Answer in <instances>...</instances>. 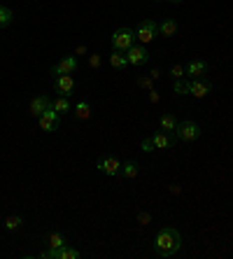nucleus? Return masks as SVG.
<instances>
[{
	"label": "nucleus",
	"mask_w": 233,
	"mask_h": 259,
	"mask_svg": "<svg viewBox=\"0 0 233 259\" xmlns=\"http://www.w3.org/2000/svg\"><path fill=\"white\" fill-rule=\"evenodd\" d=\"M180 247H182L180 231H177L175 226H161L159 233H156V238H154V250H156V254L168 259V257H173V254L180 252Z\"/></svg>",
	"instance_id": "nucleus-1"
},
{
	"label": "nucleus",
	"mask_w": 233,
	"mask_h": 259,
	"mask_svg": "<svg viewBox=\"0 0 233 259\" xmlns=\"http://www.w3.org/2000/svg\"><path fill=\"white\" fill-rule=\"evenodd\" d=\"M135 45V33L131 28H117L112 33V49L117 52H128Z\"/></svg>",
	"instance_id": "nucleus-2"
},
{
	"label": "nucleus",
	"mask_w": 233,
	"mask_h": 259,
	"mask_svg": "<svg viewBox=\"0 0 233 259\" xmlns=\"http://www.w3.org/2000/svg\"><path fill=\"white\" fill-rule=\"evenodd\" d=\"M200 126L196 122H180L177 124V129L173 131L175 140H184V143H191V140H198L200 138Z\"/></svg>",
	"instance_id": "nucleus-3"
},
{
	"label": "nucleus",
	"mask_w": 233,
	"mask_h": 259,
	"mask_svg": "<svg viewBox=\"0 0 233 259\" xmlns=\"http://www.w3.org/2000/svg\"><path fill=\"white\" fill-rule=\"evenodd\" d=\"M159 35V24L152 19H145L138 24V31H135V38H138L142 45H149V42H154V38Z\"/></svg>",
	"instance_id": "nucleus-4"
},
{
	"label": "nucleus",
	"mask_w": 233,
	"mask_h": 259,
	"mask_svg": "<svg viewBox=\"0 0 233 259\" xmlns=\"http://www.w3.org/2000/svg\"><path fill=\"white\" fill-rule=\"evenodd\" d=\"M59 122H61V115L52 108V105H49V108H47L45 112L38 117V124H40V129L47 131V133H52V131L59 129Z\"/></svg>",
	"instance_id": "nucleus-5"
},
{
	"label": "nucleus",
	"mask_w": 233,
	"mask_h": 259,
	"mask_svg": "<svg viewBox=\"0 0 233 259\" xmlns=\"http://www.w3.org/2000/svg\"><path fill=\"white\" fill-rule=\"evenodd\" d=\"M42 257L45 259H80V250H75V247H70L66 243L63 247H49V250H45Z\"/></svg>",
	"instance_id": "nucleus-6"
},
{
	"label": "nucleus",
	"mask_w": 233,
	"mask_h": 259,
	"mask_svg": "<svg viewBox=\"0 0 233 259\" xmlns=\"http://www.w3.org/2000/svg\"><path fill=\"white\" fill-rule=\"evenodd\" d=\"M184 75L189 77V80H200V77H205L207 75V61H203V59L189 61L184 66Z\"/></svg>",
	"instance_id": "nucleus-7"
},
{
	"label": "nucleus",
	"mask_w": 233,
	"mask_h": 259,
	"mask_svg": "<svg viewBox=\"0 0 233 259\" xmlns=\"http://www.w3.org/2000/svg\"><path fill=\"white\" fill-rule=\"evenodd\" d=\"M128 66H145L149 61V52L145 49V45H133V47L126 52Z\"/></svg>",
	"instance_id": "nucleus-8"
},
{
	"label": "nucleus",
	"mask_w": 233,
	"mask_h": 259,
	"mask_svg": "<svg viewBox=\"0 0 233 259\" xmlns=\"http://www.w3.org/2000/svg\"><path fill=\"white\" fill-rule=\"evenodd\" d=\"M210 91H212V82H207L205 77H200V80H189V94H191L193 98H205Z\"/></svg>",
	"instance_id": "nucleus-9"
},
{
	"label": "nucleus",
	"mask_w": 233,
	"mask_h": 259,
	"mask_svg": "<svg viewBox=\"0 0 233 259\" xmlns=\"http://www.w3.org/2000/svg\"><path fill=\"white\" fill-rule=\"evenodd\" d=\"M77 66H80V63H77L75 56H63V59L54 66L52 73H54V75H73L75 70H77Z\"/></svg>",
	"instance_id": "nucleus-10"
},
{
	"label": "nucleus",
	"mask_w": 233,
	"mask_h": 259,
	"mask_svg": "<svg viewBox=\"0 0 233 259\" xmlns=\"http://www.w3.org/2000/svg\"><path fill=\"white\" fill-rule=\"evenodd\" d=\"M98 171L105 173V175L114 177L121 173V161H117V157H103L98 161Z\"/></svg>",
	"instance_id": "nucleus-11"
},
{
	"label": "nucleus",
	"mask_w": 233,
	"mask_h": 259,
	"mask_svg": "<svg viewBox=\"0 0 233 259\" xmlns=\"http://www.w3.org/2000/svg\"><path fill=\"white\" fill-rule=\"evenodd\" d=\"M54 89H56L61 96H70L75 91L73 75H56V80H54Z\"/></svg>",
	"instance_id": "nucleus-12"
},
{
	"label": "nucleus",
	"mask_w": 233,
	"mask_h": 259,
	"mask_svg": "<svg viewBox=\"0 0 233 259\" xmlns=\"http://www.w3.org/2000/svg\"><path fill=\"white\" fill-rule=\"evenodd\" d=\"M149 143L154 145V150H168V147L175 143V136L173 133H166V131H156V133L149 138Z\"/></svg>",
	"instance_id": "nucleus-13"
},
{
	"label": "nucleus",
	"mask_w": 233,
	"mask_h": 259,
	"mask_svg": "<svg viewBox=\"0 0 233 259\" xmlns=\"http://www.w3.org/2000/svg\"><path fill=\"white\" fill-rule=\"evenodd\" d=\"M49 105H52L49 96H45V94H42V96H35L33 101H31V105H28V112H31L33 117H40L42 112L49 108Z\"/></svg>",
	"instance_id": "nucleus-14"
},
{
	"label": "nucleus",
	"mask_w": 233,
	"mask_h": 259,
	"mask_svg": "<svg viewBox=\"0 0 233 259\" xmlns=\"http://www.w3.org/2000/svg\"><path fill=\"white\" fill-rule=\"evenodd\" d=\"M110 66H112V68H117V70L126 68V66H128L126 54H124V52H117V49H114L112 54H110Z\"/></svg>",
	"instance_id": "nucleus-15"
},
{
	"label": "nucleus",
	"mask_w": 233,
	"mask_h": 259,
	"mask_svg": "<svg viewBox=\"0 0 233 259\" xmlns=\"http://www.w3.org/2000/svg\"><path fill=\"white\" fill-rule=\"evenodd\" d=\"M159 33L166 35V38H173V35L177 33V21H173V19L161 21V24H159Z\"/></svg>",
	"instance_id": "nucleus-16"
},
{
	"label": "nucleus",
	"mask_w": 233,
	"mask_h": 259,
	"mask_svg": "<svg viewBox=\"0 0 233 259\" xmlns=\"http://www.w3.org/2000/svg\"><path fill=\"white\" fill-rule=\"evenodd\" d=\"M177 124H180V122H177V119H175L173 115H163V117L159 119L161 131H166V133H173V131L177 129Z\"/></svg>",
	"instance_id": "nucleus-17"
},
{
	"label": "nucleus",
	"mask_w": 233,
	"mask_h": 259,
	"mask_svg": "<svg viewBox=\"0 0 233 259\" xmlns=\"http://www.w3.org/2000/svg\"><path fill=\"white\" fill-rule=\"evenodd\" d=\"M21 226H24V217H21V215H10V217H5V231H17Z\"/></svg>",
	"instance_id": "nucleus-18"
},
{
	"label": "nucleus",
	"mask_w": 233,
	"mask_h": 259,
	"mask_svg": "<svg viewBox=\"0 0 233 259\" xmlns=\"http://www.w3.org/2000/svg\"><path fill=\"white\" fill-rule=\"evenodd\" d=\"M66 245V236L59 231H52L47 236V247H63Z\"/></svg>",
	"instance_id": "nucleus-19"
},
{
	"label": "nucleus",
	"mask_w": 233,
	"mask_h": 259,
	"mask_svg": "<svg viewBox=\"0 0 233 259\" xmlns=\"http://www.w3.org/2000/svg\"><path fill=\"white\" fill-rule=\"evenodd\" d=\"M52 108L56 110L59 115H66V112H70V101H68V96H59V98L52 103Z\"/></svg>",
	"instance_id": "nucleus-20"
},
{
	"label": "nucleus",
	"mask_w": 233,
	"mask_h": 259,
	"mask_svg": "<svg viewBox=\"0 0 233 259\" xmlns=\"http://www.w3.org/2000/svg\"><path fill=\"white\" fill-rule=\"evenodd\" d=\"M75 115H77V119H89L91 117V105L87 101H80L75 105Z\"/></svg>",
	"instance_id": "nucleus-21"
},
{
	"label": "nucleus",
	"mask_w": 233,
	"mask_h": 259,
	"mask_svg": "<svg viewBox=\"0 0 233 259\" xmlns=\"http://www.w3.org/2000/svg\"><path fill=\"white\" fill-rule=\"evenodd\" d=\"M138 173H140V168H138V164L135 161H126V164H121V175L124 177H138Z\"/></svg>",
	"instance_id": "nucleus-22"
},
{
	"label": "nucleus",
	"mask_w": 233,
	"mask_h": 259,
	"mask_svg": "<svg viewBox=\"0 0 233 259\" xmlns=\"http://www.w3.org/2000/svg\"><path fill=\"white\" fill-rule=\"evenodd\" d=\"M10 24H12V10L0 5V28H7Z\"/></svg>",
	"instance_id": "nucleus-23"
},
{
	"label": "nucleus",
	"mask_w": 233,
	"mask_h": 259,
	"mask_svg": "<svg viewBox=\"0 0 233 259\" xmlns=\"http://www.w3.org/2000/svg\"><path fill=\"white\" fill-rule=\"evenodd\" d=\"M170 75H173L175 82H177V80H182V77H184V66H180V63H177V66H173V68H170Z\"/></svg>",
	"instance_id": "nucleus-24"
},
{
	"label": "nucleus",
	"mask_w": 233,
	"mask_h": 259,
	"mask_svg": "<svg viewBox=\"0 0 233 259\" xmlns=\"http://www.w3.org/2000/svg\"><path fill=\"white\" fill-rule=\"evenodd\" d=\"M175 94H180V96L189 94V82H182V80H177V82H175Z\"/></svg>",
	"instance_id": "nucleus-25"
},
{
	"label": "nucleus",
	"mask_w": 233,
	"mask_h": 259,
	"mask_svg": "<svg viewBox=\"0 0 233 259\" xmlns=\"http://www.w3.org/2000/svg\"><path fill=\"white\" fill-rule=\"evenodd\" d=\"M89 66H91V68H100V56H98V54H91V56H89Z\"/></svg>",
	"instance_id": "nucleus-26"
},
{
	"label": "nucleus",
	"mask_w": 233,
	"mask_h": 259,
	"mask_svg": "<svg viewBox=\"0 0 233 259\" xmlns=\"http://www.w3.org/2000/svg\"><path fill=\"white\" fill-rule=\"evenodd\" d=\"M142 150H145V152H152L154 150V145L149 143V138H147V140H142Z\"/></svg>",
	"instance_id": "nucleus-27"
},
{
	"label": "nucleus",
	"mask_w": 233,
	"mask_h": 259,
	"mask_svg": "<svg viewBox=\"0 0 233 259\" xmlns=\"http://www.w3.org/2000/svg\"><path fill=\"white\" fill-rule=\"evenodd\" d=\"M149 101H152V103H159V91H154V89H152V91H149Z\"/></svg>",
	"instance_id": "nucleus-28"
},
{
	"label": "nucleus",
	"mask_w": 233,
	"mask_h": 259,
	"mask_svg": "<svg viewBox=\"0 0 233 259\" xmlns=\"http://www.w3.org/2000/svg\"><path fill=\"white\" fill-rule=\"evenodd\" d=\"M149 77H152V80H159V77H161V73H159V70H156V68H154L152 73H149Z\"/></svg>",
	"instance_id": "nucleus-29"
},
{
	"label": "nucleus",
	"mask_w": 233,
	"mask_h": 259,
	"mask_svg": "<svg viewBox=\"0 0 233 259\" xmlns=\"http://www.w3.org/2000/svg\"><path fill=\"white\" fill-rule=\"evenodd\" d=\"M75 54H77V56H80V54H87V47H77V49H75Z\"/></svg>",
	"instance_id": "nucleus-30"
},
{
	"label": "nucleus",
	"mask_w": 233,
	"mask_h": 259,
	"mask_svg": "<svg viewBox=\"0 0 233 259\" xmlns=\"http://www.w3.org/2000/svg\"><path fill=\"white\" fill-rule=\"evenodd\" d=\"M168 3H175V5H177V3H182V0H168Z\"/></svg>",
	"instance_id": "nucleus-31"
}]
</instances>
